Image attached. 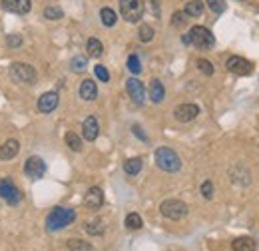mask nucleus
<instances>
[{
	"mask_svg": "<svg viewBox=\"0 0 259 251\" xmlns=\"http://www.w3.org/2000/svg\"><path fill=\"white\" fill-rule=\"evenodd\" d=\"M86 66H88V60H86L84 56H74L72 62H70V68H72L74 72H84Z\"/></svg>",
	"mask_w": 259,
	"mask_h": 251,
	"instance_id": "obj_30",
	"label": "nucleus"
},
{
	"mask_svg": "<svg viewBox=\"0 0 259 251\" xmlns=\"http://www.w3.org/2000/svg\"><path fill=\"white\" fill-rule=\"evenodd\" d=\"M0 2H2V8H4L6 12L20 14V16L28 14L30 8H32V2H30V0H0Z\"/></svg>",
	"mask_w": 259,
	"mask_h": 251,
	"instance_id": "obj_12",
	"label": "nucleus"
},
{
	"mask_svg": "<svg viewBox=\"0 0 259 251\" xmlns=\"http://www.w3.org/2000/svg\"><path fill=\"white\" fill-rule=\"evenodd\" d=\"M58 102H60V96L56 92H46V94H42L38 98V110L42 114H50V112H54L58 108Z\"/></svg>",
	"mask_w": 259,
	"mask_h": 251,
	"instance_id": "obj_13",
	"label": "nucleus"
},
{
	"mask_svg": "<svg viewBox=\"0 0 259 251\" xmlns=\"http://www.w3.org/2000/svg\"><path fill=\"white\" fill-rule=\"evenodd\" d=\"M94 72H96V76L100 82H110V72H108L104 66H96Z\"/></svg>",
	"mask_w": 259,
	"mask_h": 251,
	"instance_id": "obj_36",
	"label": "nucleus"
},
{
	"mask_svg": "<svg viewBox=\"0 0 259 251\" xmlns=\"http://www.w3.org/2000/svg\"><path fill=\"white\" fill-rule=\"evenodd\" d=\"M205 2H207V6H209L215 14L226 12V0H205Z\"/></svg>",
	"mask_w": 259,
	"mask_h": 251,
	"instance_id": "obj_32",
	"label": "nucleus"
},
{
	"mask_svg": "<svg viewBox=\"0 0 259 251\" xmlns=\"http://www.w3.org/2000/svg\"><path fill=\"white\" fill-rule=\"evenodd\" d=\"M124 223H126L128 229H142V225H144V221H142V218L138 214H128Z\"/></svg>",
	"mask_w": 259,
	"mask_h": 251,
	"instance_id": "obj_27",
	"label": "nucleus"
},
{
	"mask_svg": "<svg viewBox=\"0 0 259 251\" xmlns=\"http://www.w3.org/2000/svg\"><path fill=\"white\" fill-rule=\"evenodd\" d=\"M154 28L150 26V24H142L140 26V30H138V36H140V40L142 42H152V38H154Z\"/></svg>",
	"mask_w": 259,
	"mask_h": 251,
	"instance_id": "obj_28",
	"label": "nucleus"
},
{
	"mask_svg": "<svg viewBox=\"0 0 259 251\" xmlns=\"http://www.w3.org/2000/svg\"><path fill=\"white\" fill-rule=\"evenodd\" d=\"M84 229H86V233H90V235H102V233H104V223L100 220L88 221V223L84 225Z\"/></svg>",
	"mask_w": 259,
	"mask_h": 251,
	"instance_id": "obj_26",
	"label": "nucleus"
},
{
	"mask_svg": "<svg viewBox=\"0 0 259 251\" xmlns=\"http://www.w3.org/2000/svg\"><path fill=\"white\" fill-rule=\"evenodd\" d=\"M66 245H68L70 251H94L92 243H88V241H84V239H78V237H70V239L66 241Z\"/></svg>",
	"mask_w": 259,
	"mask_h": 251,
	"instance_id": "obj_21",
	"label": "nucleus"
},
{
	"mask_svg": "<svg viewBox=\"0 0 259 251\" xmlns=\"http://www.w3.org/2000/svg\"><path fill=\"white\" fill-rule=\"evenodd\" d=\"M201 12H203V2L201 0L188 2V6H186V14L188 16H201Z\"/></svg>",
	"mask_w": 259,
	"mask_h": 251,
	"instance_id": "obj_25",
	"label": "nucleus"
},
{
	"mask_svg": "<svg viewBox=\"0 0 259 251\" xmlns=\"http://www.w3.org/2000/svg\"><path fill=\"white\" fill-rule=\"evenodd\" d=\"M24 174L30 180H40L46 174V161L38 156H30L24 163Z\"/></svg>",
	"mask_w": 259,
	"mask_h": 251,
	"instance_id": "obj_9",
	"label": "nucleus"
},
{
	"mask_svg": "<svg viewBox=\"0 0 259 251\" xmlns=\"http://www.w3.org/2000/svg\"><path fill=\"white\" fill-rule=\"evenodd\" d=\"M0 199H4L8 205H18L22 201V193L16 188V184L10 178L0 180Z\"/></svg>",
	"mask_w": 259,
	"mask_h": 251,
	"instance_id": "obj_6",
	"label": "nucleus"
},
{
	"mask_svg": "<svg viewBox=\"0 0 259 251\" xmlns=\"http://www.w3.org/2000/svg\"><path fill=\"white\" fill-rule=\"evenodd\" d=\"M20 44H22V38H20L18 34H10V36H8V46H10V48H18Z\"/></svg>",
	"mask_w": 259,
	"mask_h": 251,
	"instance_id": "obj_37",
	"label": "nucleus"
},
{
	"mask_svg": "<svg viewBox=\"0 0 259 251\" xmlns=\"http://www.w3.org/2000/svg\"><path fill=\"white\" fill-rule=\"evenodd\" d=\"M160 212H162L163 218L167 220H184L188 216V205L182 201V199H165L160 205Z\"/></svg>",
	"mask_w": 259,
	"mask_h": 251,
	"instance_id": "obj_4",
	"label": "nucleus"
},
{
	"mask_svg": "<svg viewBox=\"0 0 259 251\" xmlns=\"http://www.w3.org/2000/svg\"><path fill=\"white\" fill-rule=\"evenodd\" d=\"M186 22H188V14L186 12H176L174 18H171V24L174 26H184Z\"/></svg>",
	"mask_w": 259,
	"mask_h": 251,
	"instance_id": "obj_35",
	"label": "nucleus"
},
{
	"mask_svg": "<svg viewBox=\"0 0 259 251\" xmlns=\"http://www.w3.org/2000/svg\"><path fill=\"white\" fill-rule=\"evenodd\" d=\"M100 18H102V24L104 26H114L116 20H118V16H116V12L112 8H102L100 10Z\"/></svg>",
	"mask_w": 259,
	"mask_h": 251,
	"instance_id": "obj_24",
	"label": "nucleus"
},
{
	"mask_svg": "<svg viewBox=\"0 0 259 251\" xmlns=\"http://www.w3.org/2000/svg\"><path fill=\"white\" fill-rule=\"evenodd\" d=\"M150 98H152L154 104H160L163 98H165V88H163V84L158 78H154L150 82Z\"/></svg>",
	"mask_w": 259,
	"mask_h": 251,
	"instance_id": "obj_18",
	"label": "nucleus"
},
{
	"mask_svg": "<svg viewBox=\"0 0 259 251\" xmlns=\"http://www.w3.org/2000/svg\"><path fill=\"white\" fill-rule=\"evenodd\" d=\"M64 140H66V146H68L72 152H82V140L78 138V134L68 132L64 136Z\"/></svg>",
	"mask_w": 259,
	"mask_h": 251,
	"instance_id": "obj_23",
	"label": "nucleus"
},
{
	"mask_svg": "<svg viewBox=\"0 0 259 251\" xmlns=\"http://www.w3.org/2000/svg\"><path fill=\"white\" fill-rule=\"evenodd\" d=\"M154 157H156L158 168L163 170V172H167V174H174V172H178L182 168V159H180V156L171 148H158Z\"/></svg>",
	"mask_w": 259,
	"mask_h": 251,
	"instance_id": "obj_2",
	"label": "nucleus"
},
{
	"mask_svg": "<svg viewBox=\"0 0 259 251\" xmlns=\"http://www.w3.org/2000/svg\"><path fill=\"white\" fill-rule=\"evenodd\" d=\"M201 195H203L205 199H211V197H213V184H211L209 180H205V182L201 184Z\"/></svg>",
	"mask_w": 259,
	"mask_h": 251,
	"instance_id": "obj_34",
	"label": "nucleus"
},
{
	"mask_svg": "<svg viewBox=\"0 0 259 251\" xmlns=\"http://www.w3.org/2000/svg\"><path fill=\"white\" fill-rule=\"evenodd\" d=\"M80 98L82 100H86V102H92V100H96L98 98V86L94 80H84L82 84H80Z\"/></svg>",
	"mask_w": 259,
	"mask_h": 251,
	"instance_id": "obj_16",
	"label": "nucleus"
},
{
	"mask_svg": "<svg viewBox=\"0 0 259 251\" xmlns=\"http://www.w3.org/2000/svg\"><path fill=\"white\" fill-rule=\"evenodd\" d=\"M197 68H199V72H203L205 76H211L213 74V66L209 60H205V58H199L197 60Z\"/></svg>",
	"mask_w": 259,
	"mask_h": 251,
	"instance_id": "obj_33",
	"label": "nucleus"
},
{
	"mask_svg": "<svg viewBox=\"0 0 259 251\" xmlns=\"http://www.w3.org/2000/svg\"><path fill=\"white\" fill-rule=\"evenodd\" d=\"M120 12L128 22H138L144 16V0H120Z\"/></svg>",
	"mask_w": 259,
	"mask_h": 251,
	"instance_id": "obj_7",
	"label": "nucleus"
},
{
	"mask_svg": "<svg viewBox=\"0 0 259 251\" xmlns=\"http://www.w3.org/2000/svg\"><path fill=\"white\" fill-rule=\"evenodd\" d=\"M64 16V12H62V8H58V6H48L46 10H44V18H48V20H60Z\"/></svg>",
	"mask_w": 259,
	"mask_h": 251,
	"instance_id": "obj_29",
	"label": "nucleus"
},
{
	"mask_svg": "<svg viewBox=\"0 0 259 251\" xmlns=\"http://www.w3.org/2000/svg\"><path fill=\"white\" fill-rule=\"evenodd\" d=\"M132 130H134V134H136V136H138L140 140H144V142H148V138H146V134L142 132V128H140V126H134Z\"/></svg>",
	"mask_w": 259,
	"mask_h": 251,
	"instance_id": "obj_38",
	"label": "nucleus"
},
{
	"mask_svg": "<svg viewBox=\"0 0 259 251\" xmlns=\"http://www.w3.org/2000/svg\"><path fill=\"white\" fill-rule=\"evenodd\" d=\"M188 36H190V44L197 46L199 50H209L215 44L213 34L207 30L205 26H194L192 30L188 32Z\"/></svg>",
	"mask_w": 259,
	"mask_h": 251,
	"instance_id": "obj_3",
	"label": "nucleus"
},
{
	"mask_svg": "<svg viewBox=\"0 0 259 251\" xmlns=\"http://www.w3.org/2000/svg\"><path fill=\"white\" fill-rule=\"evenodd\" d=\"M227 70L231 72V74H235V76H247V74H251L253 72V64L249 62V60H245V58H241V56H231V58H227Z\"/></svg>",
	"mask_w": 259,
	"mask_h": 251,
	"instance_id": "obj_8",
	"label": "nucleus"
},
{
	"mask_svg": "<svg viewBox=\"0 0 259 251\" xmlns=\"http://www.w3.org/2000/svg\"><path fill=\"white\" fill-rule=\"evenodd\" d=\"M76 220V212L70 207H54L48 218H46V229L48 231H60L68 227L72 221Z\"/></svg>",
	"mask_w": 259,
	"mask_h": 251,
	"instance_id": "obj_1",
	"label": "nucleus"
},
{
	"mask_svg": "<svg viewBox=\"0 0 259 251\" xmlns=\"http://www.w3.org/2000/svg\"><path fill=\"white\" fill-rule=\"evenodd\" d=\"M84 203L90 207V210H98V207H102V203H104V193H102V189L100 188H90L86 191V195H84Z\"/></svg>",
	"mask_w": 259,
	"mask_h": 251,
	"instance_id": "obj_15",
	"label": "nucleus"
},
{
	"mask_svg": "<svg viewBox=\"0 0 259 251\" xmlns=\"http://www.w3.org/2000/svg\"><path fill=\"white\" fill-rule=\"evenodd\" d=\"M20 146H18V140H8L0 146V159H12V157L18 154Z\"/></svg>",
	"mask_w": 259,
	"mask_h": 251,
	"instance_id": "obj_17",
	"label": "nucleus"
},
{
	"mask_svg": "<svg viewBox=\"0 0 259 251\" xmlns=\"http://www.w3.org/2000/svg\"><path fill=\"white\" fill-rule=\"evenodd\" d=\"M128 70L132 74H140L142 72V64H140V58L136 54H132L128 58Z\"/></svg>",
	"mask_w": 259,
	"mask_h": 251,
	"instance_id": "obj_31",
	"label": "nucleus"
},
{
	"mask_svg": "<svg viewBox=\"0 0 259 251\" xmlns=\"http://www.w3.org/2000/svg\"><path fill=\"white\" fill-rule=\"evenodd\" d=\"M98 134H100L98 120L94 116H88V118L84 120V124H82V136H84V140H86V142H94L98 138Z\"/></svg>",
	"mask_w": 259,
	"mask_h": 251,
	"instance_id": "obj_14",
	"label": "nucleus"
},
{
	"mask_svg": "<svg viewBox=\"0 0 259 251\" xmlns=\"http://www.w3.org/2000/svg\"><path fill=\"white\" fill-rule=\"evenodd\" d=\"M86 50H88V56L90 58H100L104 54V46H102V42L98 38H90L86 42Z\"/></svg>",
	"mask_w": 259,
	"mask_h": 251,
	"instance_id": "obj_22",
	"label": "nucleus"
},
{
	"mask_svg": "<svg viewBox=\"0 0 259 251\" xmlns=\"http://www.w3.org/2000/svg\"><path fill=\"white\" fill-rule=\"evenodd\" d=\"M10 78L18 84H34L36 82V70L30 64L14 62L10 66Z\"/></svg>",
	"mask_w": 259,
	"mask_h": 251,
	"instance_id": "obj_5",
	"label": "nucleus"
},
{
	"mask_svg": "<svg viewBox=\"0 0 259 251\" xmlns=\"http://www.w3.org/2000/svg\"><path fill=\"white\" fill-rule=\"evenodd\" d=\"M126 90H128L130 98L134 100V104L142 106L146 102V90H144V84L138 80V78H130L126 80Z\"/></svg>",
	"mask_w": 259,
	"mask_h": 251,
	"instance_id": "obj_11",
	"label": "nucleus"
},
{
	"mask_svg": "<svg viewBox=\"0 0 259 251\" xmlns=\"http://www.w3.org/2000/svg\"><path fill=\"white\" fill-rule=\"evenodd\" d=\"M142 165H144L142 157H130V159L124 161V172H126L128 176H138V174L142 172Z\"/></svg>",
	"mask_w": 259,
	"mask_h": 251,
	"instance_id": "obj_20",
	"label": "nucleus"
},
{
	"mask_svg": "<svg viewBox=\"0 0 259 251\" xmlns=\"http://www.w3.org/2000/svg\"><path fill=\"white\" fill-rule=\"evenodd\" d=\"M231 249L233 251H255V241L251 237H235L231 241Z\"/></svg>",
	"mask_w": 259,
	"mask_h": 251,
	"instance_id": "obj_19",
	"label": "nucleus"
},
{
	"mask_svg": "<svg viewBox=\"0 0 259 251\" xmlns=\"http://www.w3.org/2000/svg\"><path fill=\"white\" fill-rule=\"evenodd\" d=\"M174 116H176L178 122L188 124V122H192V120H195V118L199 116V108H197L195 104H180V106L174 110Z\"/></svg>",
	"mask_w": 259,
	"mask_h": 251,
	"instance_id": "obj_10",
	"label": "nucleus"
}]
</instances>
